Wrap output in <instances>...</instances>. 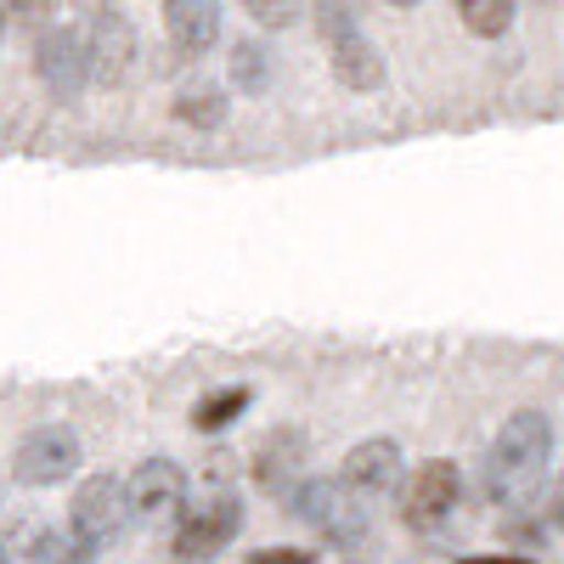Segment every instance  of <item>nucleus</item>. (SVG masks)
Segmentation results:
<instances>
[{
    "label": "nucleus",
    "mask_w": 564,
    "mask_h": 564,
    "mask_svg": "<svg viewBox=\"0 0 564 564\" xmlns=\"http://www.w3.org/2000/svg\"><path fill=\"white\" fill-rule=\"evenodd\" d=\"M547 463H553V423H547V412H536V406L513 412L497 430V441L486 452V468H480L486 497L497 508L531 502L542 491V480H547Z\"/></svg>",
    "instance_id": "nucleus-1"
},
{
    "label": "nucleus",
    "mask_w": 564,
    "mask_h": 564,
    "mask_svg": "<svg viewBox=\"0 0 564 564\" xmlns=\"http://www.w3.org/2000/svg\"><path fill=\"white\" fill-rule=\"evenodd\" d=\"M316 29L327 45V63H334L345 90H379L384 85V57L379 45L361 34V23L350 18L345 0H316Z\"/></svg>",
    "instance_id": "nucleus-2"
},
{
    "label": "nucleus",
    "mask_w": 564,
    "mask_h": 564,
    "mask_svg": "<svg viewBox=\"0 0 564 564\" xmlns=\"http://www.w3.org/2000/svg\"><path fill=\"white\" fill-rule=\"evenodd\" d=\"M130 513H135V502H130V486H124L119 475H90V480L74 491V502H68V531H74L90 553H102V547H113V542L124 536Z\"/></svg>",
    "instance_id": "nucleus-3"
},
{
    "label": "nucleus",
    "mask_w": 564,
    "mask_h": 564,
    "mask_svg": "<svg viewBox=\"0 0 564 564\" xmlns=\"http://www.w3.org/2000/svg\"><path fill=\"white\" fill-rule=\"evenodd\" d=\"M238 531H243V497L226 491V486H215L204 502L181 508V525H175V542H170V547H175L181 564H204V558H215Z\"/></svg>",
    "instance_id": "nucleus-4"
},
{
    "label": "nucleus",
    "mask_w": 564,
    "mask_h": 564,
    "mask_svg": "<svg viewBox=\"0 0 564 564\" xmlns=\"http://www.w3.org/2000/svg\"><path fill=\"white\" fill-rule=\"evenodd\" d=\"M305 525H316V536H327L334 547H356L367 542V502L345 486V480H305L300 497L289 502Z\"/></svg>",
    "instance_id": "nucleus-5"
},
{
    "label": "nucleus",
    "mask_w": 564,
    "mask_h": 564,
    "mask_svg": "<svg viewBox=\"0 0 564 564\" xmlns=\"http://www.w3.org/2000/svg\"><path fill=\"white\" fill-rule=\"evenodd\" d=\"M34 74H40V85L52 90L57 102H79V90L97 79L85 29H68V23L40 29V40H34Z\"/></svg>",
    "instance_id": "nucleus-6"
},
{
    "label": "nucleus",
    "mask_w": 564,
    "mask_h": 564,
    "mask_svg": "<svg viewBox=\"0 0 564 564\" xmlns=\"http://www.w3.org/2000/svg\"><path fill=\"white\" fill-rule=\"evenodd\" d=\"M74 468H79V435L68 430V423H40V430H29L18 441V452H12V475L29 491L63 486Z\"/></svg>",
    "instance_id": "nucleus-7"
},
{
    "label": "nucleus",
    "mask_w": 564,
    "mask_h": 564,
    "mask_svg": "<svg viewBox=\"0 0 564 564\" xmlns=\"http://www.w3.org/2000/svg\"><path fill=\"white\" fill-rule=\"evenodd\" d=\"M463 502V475H457V463L446 457H430V463H417L406 486H401V520L412 531H435L452 520V508Z\"/></svg>",
    "instance_id": "nucleus-8"
},
{
    "label": "nucleus",
    "mask_w": 564,
    "mask_h": 564,
    "mask_svg": "<svg viewBox=\"0 0 564 564\" xmlns=\"http://www.w3.org/2000/svg\"><path fill=\"white\" fill-rule=\"evenodd\" d=\"M305 480H311V441H305V430L265 435V446L254 452V486L265 497H276V502H294Z\"/></svg>",
    "instance_id": "nucleus-9"
},
{
    "label": "nucleus",
    "mask_w": 564,
    "mask_h": 564,
    "mask_svg": "<svg viewBox=\"0 0 564 564\" xmlns=\"http://www.w3.org/2000/svg\"><path fill=\"white\" fill-rule=\"evenodd\" d=\"M85 40H90V68H97V85H124L135 57H141V45H135V29L119 7H102L85 18Z\"/></svg>",
    "instance_id": "nucleus-10"
},
{
    "label": "nucleus",
    "mask_w": 564,
    "mask_h": 564,
    "mask_svg": "<svg viewBox=\"0 0 564 564\" xmlns=\"http://www.w3.org/2000/svg\"><path fill=\"white\" fill-rule=\"evenodd\" d=\"M339 480H345L361 502H379V497H390V491L401 486V446H395L390 435H372V441H361V446L345 457Z\"/></svg>",
    "instance_id": "nucleus-11"
},
{
    "label": "nucleus",
    "mask_w": 564,
    "mask_h": 564,
    "mask_svg": "<svg viewBox=\"0 0 564 564\" xmlns=\"http://www.w3.org/2000/svg\"><path fill=\"white\" fill-rule=\"evenodd\" d=\"M124 486L135 502V520H170V513H181V497H186V475L170 457L135 463V475H124Z\"/></svg>",
    "instance_id": "nucleus-12"
},
{
    "label": "nucleus",
    "mask_w": 564,
    "mask_h": 564,
    "mask_svg": "<svg viewBox=\"0 0 564 564\" xmlns=\"http://www.w3.org/2000/svg\"><path fill=\"white\" fill-rule=\"evenodd\" d=\"M164 34L175 45V57H204L220 40V0H164Z\"/></svg>",
    "instance_id": "nucleus-13"
},
{
    "label": "nucleus",
    "mask_w": 564,
    "mask_h": 564,
    "mask_svg": "<svg viewBox=\"0 0 564 564\" xmlns=\"http://www.w3.org/2000/svg\"><path fill=\"white\" fill-rule=\"evenodd\" d=\"M175 119L193 124V130H215V124L226 119V90H215V85H186L181 97H175Z\"/></svg>",
    "instance_id": "nucleus-14"
},
{
    "label": "nucleus",
    "mask_w": 564,
    "mask_h": 564,
    "mask_svg": "<svg viewBox=\"0 0 564 564\" xmlns=\"http://www.w3.org/2000/svg\"><path fill=\"white\" fill-rule=\"evenodd\" d=\"M457 18L468 34H480V40H497L513 29V0H457Z\"/></svg>",
    "instance_id": "nucleus-15"
},
{
    "label": "nucleus",
    "mask_w": 564,
    "mask_h": 564,
    "mask_svg": "<svg viewBox=\"0 0 564 564\" xmlns=\"http://www.w3.org/2000/svg\"><path fill=\"white\" fill-rule=\"evenodd\" d=\"M97 553H90L74 531H34L29 542V564H90Z\"/></svg>",
    "instance_id": "nucleus-16"
},
{
    "label": "nucleus",
    "mask_w": 564,
    "mask_h": 564,
    "mask_svg": "<svg viewBox=\"0 0 564 564\" xmlns=\"http://www.w3.org/2000/svg\"><path fill=\"white\" fill-rule=\"evenodd\" d=\"M231 79H238V90H249V97H260V90L271 85V52L260 40L231 45Z\"/></svg>",
    "instance_id": "nucleus-17"
},
{
    "label": "nucleus",
    "mask_w": 564,
    "mask_h": 564,
    "mask_svg": "<svg viewBox=\"0 0 564 564\" xmlns=\"http://www.w3.org/2000/svg\"><path fill=\"white\" fill-rule=\"evenodd\" d=\"M243 406H249V390H220V395H209V401H198V412H193V423L204 435H215V430H226L231 417H243Z\"/></svg>",
    "instance_id": "nucleus-18"
},
{
    "label": "nucleus",
    "mask_w": 564,
    "mask_h": 564,
    "mask_svg": "<svg viewBox=\"0 0 564 564\" xmlns=\"http://www.w3.org/2000/svg\"><path fill=\"white\" fill-rule=\"evenodd\" d=\"M243 12L265 29H289L300 18V0H243Z\"/></svg>",
    "instance_id": "nucleus-19"
},
{
    "label": "nucleus",
    "mask_w": 564,
    "mask_h": 564,
    "mask_svg": "<svg viewBox=\"0 0 564 564\" xmlns=\"http://www.w3.org/2000/svg\"><path fill=\"white\" fill-rule=\"evenodd\" d=\"M12 29H45L52 23V0H7Z\"/></svg>",
    "instance_id": "nucleus-20"
},
{
    "label": "nucleus",
    "mask_w": 564,
    "mask_h": 564,
    "mask_svg": "<svg viewBox=\"0 0 564 564\" xmlns=\"http://www.w3.org/2000/svg\"><path fill=\"white\" fill-rule=\"evenodd\" d=\"M249 564H311V553H305V547H265V553H254Z\"/></svg>",
    "instance_id": "nucleus-21"
},
{
    "label": "nucleus",
    "mask_w": 564,
    "mask_h": 564,
    "mask_svg": "<svg viewBox=\"0 0 564 564\" xmlns=\"http://www.w3.org/2000/svg\"><path fill=\"white\" fill-rule=\"evenodd\" d=\"M468 564H525V558H468Z\"/></svg>",
    "instance_id": "nucleus-22"
},
{
    "label": "nucleus",
    "mask_w": 564,
    "mask_h": 564,
    "mask_svg": "<svg viewBox=\"0 0 564 564\" xmlns=\"http://www.w3.org/2000/svg\"><path fill=\"white\" fill-rule=\"evenodd\" d=\"M558 525H564V491H558Z\"/></svg>",
    "instance_id": "nucleus-23"
},
{
    "label": "nucleus",
    "mask_w": 564,
    "mask_h": 564,
    "mask_svg": "<svg viewBox=\"0 0 564 564\" xmlns=\"http://www.w3.org/2000/svg\"><path fill=\"white\" fill-rule=\"evenodd\" d=\"M390 7H417V0H390Z\"/></svg>",
    "instance_id": "nucleus-24"
}]
</instances>
